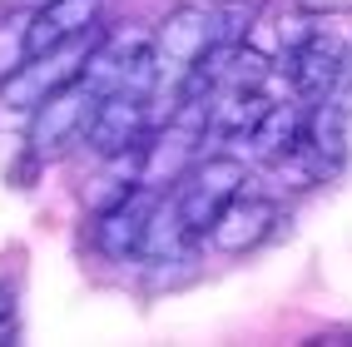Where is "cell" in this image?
Here are the masks:
<instances>
[{
  "label": "cell",
  "instance_id": "ba28073f",
  "mask_svg": "<svg viewBox=\"0 0 352 347\" xmlns=\"http://www.w3.org/2000/svg\"><path fill=\"white\" fill-rule=\"evenodd\" d=\"M100 10H104V0H45L25 20L20 55H40V50H55V45L75 40V35H89L100 25Z\"/></svg>",
  "mask_w": 352,
  "mask_h": 347
},
{
  "label": "cell",
  "instance_id": "277c9868",
  "mask_svg": "<svg viewBox=\"0 0 352 347\" xmlns=\"http://www.w3.org/2000/svg\"><path fill=\"white\" fill-rule=\"evenodd\" d=\"M214 5H199V0H184V5L164 10V20L149 35V55L159 69V89L169 85V95L179 89V80L214 50Z\"/></svg>",
  "mask_w": 352,
  "mask_h": 347
},
{
  "label": "cell",
  "instance_id": "9a60e30c",
  "mask_svg": "<svg viewBox=\"0 0 352 347\" xmlns=\"http://www.w3.org/2000/svg\"><path fill=\"white\" fill-rule=\"evenodd\" d=\"M338 85H347V89H352V45L342 50V60H338Z\"/></svg>",
  "mask_w": 352,
  "mask_h": 347
},
{
  "label": "cell",
  "instance_id": "7c38bea8",
  "mask_svg": "<svg viewBox=\"0 0 352 347\" xmlns=\"http://www.w3.org/2000/svg\"><path fill=\"white\" fill-rule=\"evenodd\" d=\"M263 10H268V0H219L214 5V40L219 45H243Z\"/></svg>",
  "mask_w": 352,
  "mask_h": 347
},
{
  "label": "cell",
  "instance_id": "5bb4252c",
  "mask_svg": "<svg viewBox=\"0 0 352 347\" xmlns=\"http://www.w3.org/2000/svg\"><path fill=\"white\" fill-rule=\"evenodd\" d=\"M298 10L313 15V20H322V15H352V0H298Z\"/></svg>",
  "mask_w": 352,
  "mask_h": 347
},
{
  "label": "cell",
  "instance_id": "6da1fadb",
  "mask_svg": "<svg viewBox=\"0 0 352 347\" xmlns=\"http://www.w3.org/2000/svg\"><path fill=\"white\" fill-rule=\"evenodd\" d=\"M243 183H248V164H243L239 154H199L194 164L184 169V179L169 189L184 234H189L194 243H204L208 223L219 219V208L233 194H243Z\"/></svg>",
  "mask_w": 352,
  "mask_h": 347
},
{
  "label": "cell",
  "instance_id": "2e32d148",
  "mask_svg": "<svg viewBox=\"0 0 352 347\" xmlns=\"http://www.w3.org/2000/svg\"><path fill=\"white\" fill-rule=\"evenodd\" d=\"M20 5H30V10H35V5H45V0H20Z\"/></svg>",
  "mask_w": 352,
  "mask_h": 347
},
{
  "label": "cell",
  "instance_id": "30bf717a",
  "mask_svg": "<svg viewBox=\"0 0 352 347\" xmlns=\"http://www.w3.org/2000/svg\"><path fill=\"white\" fill-rule=\"evenodd\" d=\"M338 60L342 50L327 35H302V45L288 55V80L302 100H322V95H333V85H338Z\"/></svg>",
  "mask_w": 352,
  "mask_h": 347
},
{
  "label": "cell",
  "instance_id": "8992f818",
  "mask_svg": "<svg viewBox=\"0 0 352 347\" xmlns=\"http://www.w3.org/2000/svg\"><path fill=\"white\" fill-rule=\"evenodd\" d=\"M347 109L333 100V95H322L308 104V114H302V129H298V154L308 164V179L322 183V179H338L342 164H347Z\"/></svg>",
  "mask_w": 352,
  "mask_h": 347
},
{
  "label": "cell",
  "instance_id": "4fadbf2b",
  "mask_svg": "<svg viewBox=\"0 0 352 347\" xmlns=\"http://www.w3.org/2000/svg\"><path fill=\"white\" fill-rule=\"evenodd\" d=\"M15 283L10 278H0V342H15V333H20V303H15Z\"/></svg>",
  "mask_w": 352,
  "mask_h": 347
},
{
  "label": "cell",
  "instance_id": "52a82bcc",
  "mask_svg": "<svg viewBox=\"0 0 352 347\" xmlns=\"http://www.w3.org/2000/svg\"><path fill=\"white\" fill-rule=\"evenodd\" d=\"M278 234V203L263 199V194H233L219 219L208 223L204 243L214 253H228V258H239V253H253L258 243H268Z\"/></svg>",
  "mask_w": 352,
  "mask_h": 347
},
{
  "label": "cell",
  "instance_id": "7a4b0ae2",
  "mask_svg": "<svg viewBox=\"0 0 352 347\" xmlns=\"http://www.w3.org/2000/svg\"><path fill=\"white\" fill-rule=\"evenodd\" d=\"M95 45H100V25L89 30V35H75V40L55 45V50L20 55V65L10 69L6 80H0V104H6V109H20V114H30L45 95H55L60 85H69V80H80V75H85L89 55H95Z\"/></svg>",
  "mask_w": 352,
  "mask_h": 347
},
{
  "label": "cell",
  "instance_id": "5b68a950",
  "mask_svg": "<svg viewBox=\"0 0 352 347\" xmlns=\"http://www.w3.org/2000/svg\"><path fill=\"white\" fill-rule=\"evenodd\" d=\"M149 104H154V95L129 89V85L100 89L95 114H89V129H85V144L95 149L100 159L104 154H120L129 144H144V139H149V120H154Z\"/></svg>",
  "mask_w": 352,
  "mask_h": 347
},
{
  "label": "cell",
  "instance_id": "3957f363",
  "mask_svg": "<svg viewBox=\"0 0 352 347\" xmlns=\"http://www.w3.org/2000/svg\"><path fill=\"white\" fill-rule=\"evenodd\" d=\"M95 100H100V89L80 75V80L60 85L55 95H45V100L30 109L25 144H30V159H35V164L65 159L69 149L80 144V139H85V129H89V114H95Z\"/></svg>",
  "mask_w": 352,
  "mask_h": 347
},
{
  "label": "cell",
  "instance_id": "9c48e42d",
  "mask_svg": "<svg viewBox=\"0 0 352 347\" xmlns=\"http://www.w3.org/2000/svg\"><path fill=\"white\" fill-rule=\"evenodd\" d=\"M149 208H154V199H144V183H139L129 199L100 208V214H95V248H100V258H109V263H134L139 253H144Z\"/></svg>",
  "mask_w": 352,
  "mask_h": 347
},
{
  "label": "cell",
  "instance_id": "8fae6325",
  "mask_svg": "<svg viewBox=\"0 0 352 347\" xmlns=\"http://www.w3.org/2000/svg\"><path fill=\"white\" fill-rule=\"evenodd\" d=\"M298 129H302V114L293 104L268 100V109L258 114V124L243 134V144H248L253 159H263V164H283V159L298 154Z\"/></svg>",
  "mask_w": 352,
  "mask_h": 347
}]
</instances>
